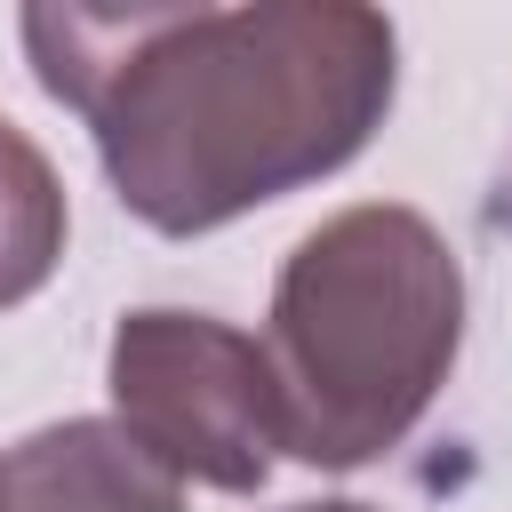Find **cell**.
I'll return each instance as SVG.
<instances>
[{
	"instance_id": "cell-7",
	"label": "cell",
	"mask_w": 512,
	"mask_h": 512,
	"mask_svg": "<svg viewBox=\"0 0 512 512\" xmlns=\"http://www.w3.org/2000/svg\"><path fill=\"white\" fill-rule=\"evenodd\" d=\"M288 512H368V504H288Z\"/></svg>"
},
{
	"instance_id": "cell-5",
	"label": "cell",
	"mask_w": 512,
	"mask_h": 512,
	"mask_svg": "<svg viewBox=\"0 0 512 512\" xmlns=\"http://www.w3.org/2000/svg\"><path fill=\"white\" fill-rule=\"evenodd\" d=\"M0 512H184V480L136 432L64 416L0 464Z\"/></svg>"
},
{
	"instance_id": "cell-6",
	"label": "cell",
	"mask_w": 512,
	"mask_h": 512,
	"mask_svg": "<svg viewBox=\"0 0 512 512\" xmlns=\"http://www.w3.org/2000/svg\"><path fill=\"white\" fill-rule=\"evenodd\" d=\"M64 184L48 168V152L0 120V312L24 304L32 288H48L56 256H64Z\"/></svg>"
},
{
	"instance_id": "cell-3",
	"label": "cell",
	"mask_w": 512,
	"mask_h": 512,
	"mask_svg": "<svg viewBox=\"0 0 512 512\" xmlns=\"http://www.w3.org/2000/svg\"><path fill=\"white\" fill-rule=\"evenodd\" d=\"M112 424L136 432L176 480L248 496L264 488L280 440L272 352L208 312H128L112 328Z\"/></svg>"
},
{
	"instance_id": "cell-4",
	"label": "cell",
	"mask_w": 512,
	"mask_h": 512,
	"mask_svg": "<svg viewBox=\"0 0 512 512\" xmlns=\"http://www.w3.org/2000/svg\"><path fill=\"white\" fill-rule=\"evenodd\" d=\"M16 16L40 96L96 128V112L136 80V64L184 24H200L208 0H16Z\"/></svg>"
},
{
	"instance_id": "cell-2",
	"label": "cell",
	"mask_w": 512,
	"mask_h": 512,
	"mask_svg": "<svg viewBox=\"0 0 512 512\" xmlns=\"http://www.w3.org/2000/svg\"><path fill=\"white\" fill-rule=\"evenodd\" d=\"M464 344V264L432 216L368 200L312 224L272 288L280 440L296 464L352 472L416 432Z\"/></svg>"
},
{
	"instance_id": "cell-1",
	"label": "cell",
	"mask_w": 512,
	"mask_h": 512,
	"mask_svg": "<svg viewBox=\"0 0 512 512\" xmlns=\"http://www.w3.org/2000/svg\"><path fill=\"white\" fill-rule=\"evenodd\" d=\"M400 40L376 0H240L184 24L96 112L128 216L168 240L216 232L336 176L392 112Z\"/></svg>"
}]
</instances>
